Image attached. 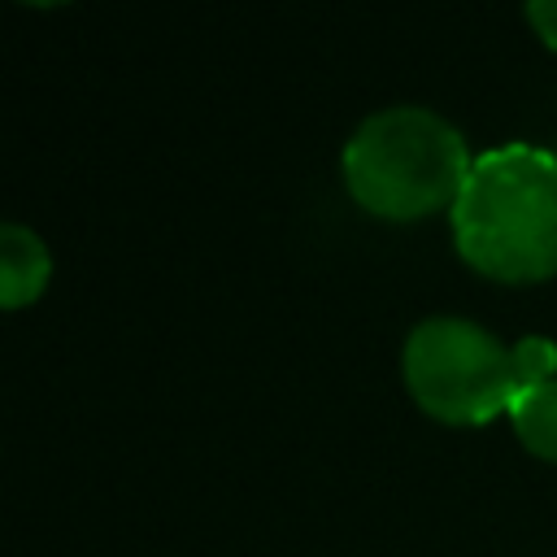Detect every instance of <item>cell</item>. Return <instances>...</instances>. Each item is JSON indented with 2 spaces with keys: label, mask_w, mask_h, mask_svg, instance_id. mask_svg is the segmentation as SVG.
<instances>
[{
  "label": "cell",
  "mask_w": 557,
  "mask_h": 557,
  "mask_svg": "<svg viewBox=\"0 0 557 557\" xmlns=\"http://www.w3.org/2000/svg\"><path fill=\"white\" fill-rule=\"evenodd\" d=\"M453 239L487 278L540 283L557 274V157L535 144L474 157L453 205Z\"/></svg>",
  "instance_id": "6da1fadb"
},
{
  "label": "cell",
  "mask_w": 557,
  "mask_h": 557,
  "mask_svg": "<svg viewBox=\"0 0 557 557\" xmlns=\"http://www.w3.org/2000/svg\"><path fill=\"white\" fill-rule=\"evenodd\" d=\"M509 422L518 431V440L544 457V461H557V379L522 392L509 409Z\"/></svg>",
  "instance_id": "5b68a950"
},
{
  "label": "cell",
  "mask_w": 557,
  "mask_h": 557,
  "mask_svg": "<svg viewBox=\"0 0 557 557\" xmlns=\"http://www.w3.org/2000/svg\"><path fill=\"white\" fill-rule=\"evenodd\" d=\"M557 379V344L527 335L505 348L466 318H426L405 339V383L413 400L453 426H479L509 413L513 400Z\"/></svg>",
  "instance_id": "7a4b0ae2"
},
{
  "label": "cell",
  "mask_w": 557,
  "mask_h": 557,
  "mask_svg": "<svg viewBox=\"0 0 557 557\" xmlns=\"http://www.w3.org/2000/svg\"><path fill=\"white\" fill-rule=\"evenodd\" d=\"M527 17H531V26L540 30V39H544L548 48H557V0H535V4H527Z\"/></svg>",
  "instance_id": "8992f818"
},
{
  "label": "cell",
  "mask_w": 557,
  "mask_h": 557,
  "mask_svg": "<svg viewBox=\"0 0 557 557\" xmlns=\"http://www.w3.org/2000/svg\"><path fill=\"white\" fill-rule=\"evenodd\" d=\"M470 165L461 131L418 104L366 117L344 148V183L352 200L392 222H413L457 205Z\"/></svg>",
  "instance_id": "3957f363"
},
{
  "label": "cell",
  "mask_w": 557,
  "mask_h": 557,
  "mask_svg": "<svg viewBox=\"0 0 557 557\" xmlns=\"http://www.w3.org/2000/svg\"><path fill=\"white\" fill-rule=\"evenodd\" d=\"M48 274H52V257L44 239L17 222L0 226V305L22 309L48 287Z\"/></svg>",
  "instance_id": "277c9868"
}]
</instances>
